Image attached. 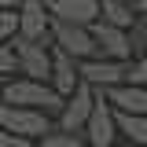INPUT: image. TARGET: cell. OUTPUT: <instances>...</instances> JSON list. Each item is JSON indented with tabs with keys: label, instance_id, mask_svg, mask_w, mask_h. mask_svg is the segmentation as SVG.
I'll return each mask as SVG.
<instances>
[{
	"label": "cell",
	"instance_id": "6da1fadb",
	"mask_svg": "<svg viewBox=\"0 0 147 147\" xmlns=\"http://www.w3.org/2000/svg\"><path fill=\"white\" fill-rule=\"evenodd\" d=\"M4 107H30V110H44L59 121V114L66 107V99L44 85V81H30V77H15V81H4Z\"/></svg>",
	"mask_w": 147,
	"mask_h": 147
},
{
	"label": "cell",
	"instance_id": "7a4b0ae2",
	"mask_svg": "<svg viewBox=\"0 0 147 147\" xmlns=\"http://www.w3.org/2000/svg\"><path fill=\"white\" fill-rule=\"evenodd\" d=\"M0 125L4 132H15V136H26V140H48L59 121L44 110H30V107H0Z\"/></svg>",
	"mask_w": 147,
	"mask_h": 147
},
{
	"label": "cell",
	"instance_id": "3957f363",
	"mask_svg": "<svg viewBox=\"0 0 147 147\" xmlns=\"http://www.w3.org/2000/svg\"><path fill=\"white\" fill-rule=\"evenodd\" d=\"M52 40H55L59 52H66L70 59H77V63H92V59H99V48H96V37H92L88 26H70V22H59V18H55Z\"/></svg>",
	"mask_w": 147,
	"mask_h": 147
},
{
	"label": "cell",
	"instance_id": "277c9868",
	"mask_svg": "<svg viewBox=\"0 0 147 147\" xmlns=\"http://www.w3.org/2000/svg\"><path fill=\"white\" fill-rule=\"evenodd\" d=\"M11 44H15V52H18V63H22V77L52 85V66H55L52 44H37V40H26V37H15Z\"/></svg>",
	"mask_w": 147,
	"mask_h": 147
},
{
	"label": "cell",
	"instance_id": "5b68a950",
	"mask_svg": "<svg viewBox=\"0 0 147 147\" xmlns=\"http://www.w3.org/2000/svg\"><path fill=\"white\" fill-rule=\"evenodd\" d=\"M96 103H99V92L92 88V85H81V88L66 99L63 114H59V129H63V132H77V136H85V129H88V118H92V110H96Z\"/></svg>",
	"mask_w": 147,
	"mask_h": 147
},
{
	"label": "cell",
	"instance_id": "8992f818",
	"mask_svg": "<svg viewBox=\"0 0 147 147\" xmlns=\"http://www.w3.org/2000/svg\"><path fill=\"white\" fill-rule=\"evenodd\" d=\"M129 74H132V63H114V59L81 63V77L96 92H110V88H118V85H129Z\"/></svg>",
	"mask_w": 147,
	"mask_h": 147
},
{
	"label": "cell",
	"instance_id": "52a82bcc",
	"mask_svg": "<svg viewBox=\"0 0 147 147\" xmlns=\"http://www.w3.org/2000/svg\"><path fill=\"white\" fill-rule=\"evenodd\" d=\"M118 110L110 107V99L99 92V103H96V110H92L88 118V129H85V140H88V147H110L114 140H118Z\"/></svg>",
	"mask_w": 147,
	"mask_h": 147
},
{
	"label": "cell",
	"instance_id": "ba28073f",
	"mask_svg": "<svg viewBox=\"0 0 147 147\" xmlns=\"http://www.w3.org/2000/svg\"><path fill=\"white\" fill-rule=\"evenodd\" d=\"M92 37H96V48H99V59H114V63H132V44H129V30H118L110 22H96L92 26Z\"/></svg>",
	"mask_w": 147,
	"mask_h": 147
},
{
	"label": "cell",
	"instance_id": "9c48e42d",
	"mask_svg": "<svg viewBox=\"0 0 147 147\" xmlns=\"http://www.w3.org/2000/svg\"><path fill=\"white\" fill-rule=\"evenodd\" d=\"M48 7H52V15L59 18V22L88 26V30L103 18V4H99V0H52Z\"/></svg>",
	"mask_w": 147,
	"mask_h": 147
},
{
	"label": "cell",
	"instance_id": "30bf717a",
	"mask_svg": "<svg viewBox=\"0 0 147 147\" xmlns=\"http://www.w3.org/2000/svg\"><path fill=\"white\" fill-rule=\"evenodd\" d=\"M103 96L121 114H147V88H140V85H118V88L103 92Z\"/></svg>",
	"mask_w": 147,
	"mask_h": 147
},
{
	"label": "cell",
	"instance_id": "8fae6325",
	"mask_svg": "<svg viewBox=\"0 0 147 147\" xmlns=\"http://www.w3.org/2000/svg\"><path fill=\"white\" fill-rule=\"evenodd\" d=\"M99 4H103V22L118 26V30H132V22L140 15L129 0H99Z\"/></svg>",
	"mask_w": 147,
	"mask_h": 147
},
{
	"label": "cell",
	"instance_id": "7c38bea8",
	"mask_svg": "<svg viewBox=\"0 0 147 147\" xmlns=\"http://www.w3.org/2000/svg\"><path fill=\"white\" fill-rule=\"evenodd\" d=\"M118 129H121V136H129L132 144L147 147V114H121L118 110Z\"/></svg>",
	"mask_w": 147,
	"mask_h": 147
},
{
	"label": "cell",
	"instance_id": "4fadbf2b",
	"mask_svg": "<svg viewBox=\"0 0 147 147\" xmlns=\"http://www.w3.org/2000/svg\"><path fill=\"white\" fill-rule=\"evenodd\" d=\"M129 44H132V59L147 55V15H136L132 30H129Z\"/></svg>",
	"mask_w": 147,
	"mask_h": 147
},
{
	"label": "cell",
	"instance_id": "5bb4252c",
	"mask_svg": "<svg viewBox=\"0 0 147 147\" xmlns=\"http://www.w3.org/2000/svg\"><path fill=\"white\" fill-rule=\"evenodd\" d=\"M0 74H4V81H15V74H22L15 44H0Z\"/></svg>",
	"mask_w": 147,
	"mask_h": 147
},
{
	"label": "cell",
	"instance_id": "9a60e30c",
	"mask_svg": "<svg viewBox=\"0 0 147 147\" xmlns=\"http://www.w3.org/2000/svg\"><path fill=\"white\" fill-rule=\"evenodd\" d=\"M40 147H88V140L77 136V132H63V129H55L48 140H40Z\"/></svg>",
	"mask_w": 147,
	"mask_h": 147
},
{
	"label": "cell",
	"instance_id": "2e32d148",
	"mask_svg": "<svg viewBox=\"0 0 147 147\" xmlns=\"http://www.w3.org/2000/svg\"><path fill=\"white\" fill-rule=\"evenodd\" d=\"M129 85H140V88H147V55L132 59V74H129Z\"/></svg>",
	"mask_w": 147,
	"mask_h": 147
},
{
	"label": "cell",
	"instance_id": "e0dca14e",
	"mask_svg": "<svg viewBox=\"0 0 147 147\" xmlns=\"http://www.w3.org/2000/svg\"><path fill=\"white\" fill-rule=\"evenodd\" d=\"M0 147H40V144L26 140V136H15V132H0Z\"/></svg>",
	"mask_w": 147,
	"mask_h": 147
},
{
	"label": "cell",
	"instance_id": "ac0fdd59",
	"mask_svg": "<svg viewBox=\"0 0 147 147\" xmlns=\"http://www.w3.org/2000/svg\"><path fill=\"white\" fill-rule=\"evenodd\" d=\"M22 0H0V11H18Z\"/></svg>",
	"mask_w": 147,
	"mask_h": 147
},
{
	"label": "cell",
	"instance_id": "d6986e66",
	"mask_svg": "<svg viewBox=\"0 0 147 147\" xmlns=\"http://www.w3.org/2000/svg\"><path fill=\"white\" fill-rule=\"evenodd\" d=\"M44 4H52V0H44Z\"/></svg>",
	"mask_w": 147,
	"mask_h": 147
}]
</instances>
